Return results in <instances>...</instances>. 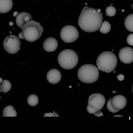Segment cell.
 Returning a JSON list of instances; mask_svg holds the SVG:
<instances>
[{
    "label": "cell",
    "mask_w": 133,
    "mask_h": 133,
    "mask_svg": "<svg viewBox=\"0 0 133 133\" xmlns=\"http://www.w3.org/2000/svg\"><path fill=\"white\" fill-rule=\"evenodd\" d=\"M103 22V15L101 10L84 7L78 18V26L87 33L98 30Z\"/></svg>",
    "instance_id": "1"
},
{
    "label": "cell",
    "mask_w": 133,
    "mask_h": 133,
    "mask_svg": "<svg viewBox=\"0 0 133 133\" xmlns=\"http://www.w3.org/2000/svg\"><path fill=\"white\" fill-rule=\"evenodd\" d=\"M118 64V58L112 52L104 51L101 52L96 60V65L98 70L109 73L114 71Z\"/></svg>",
    "instance_id": "2"
},
{
    "label": "cell",
    "mask_w": 133,
    "mask_h": 133,
    "mask_svg": "<svg viewBox=\"0 0 133 133\" xmlns=\"http://www.w3.org/2000/svg\"><path fill=\"white\" fill-rule=\"evenodd\" d=\"M43 31L44 30L40 23L33 20H30L22 26L21 33L23 38L27 42H34L40 38Z\"/></svg>",
    "instance_id": "3"
},
{
    "label": "cell",
    "mask_w": 133,
    "mask_h": 133,
    "mask_svg": "<svg viewBox=\"0 0 133 133\" xmlns=\"http://www.w3.org/2000/svg\"><path fill=\"white\" fill-rule=\"evenodd\" d=\"M78 79L85 84H92L98 81L99 78V70L93 64H84L78 70Z\"/></svg>",
    "instance_id": "4"
},
{
    "label": "cell",
    "mask_w": 133,
    "mask_h": 133,
    "mask_svg": "<svg viewBox=\"0 0 133 133\" xmlns=\"http://www.w3.org/2000/svg\"><path fill=\"white\" fill-rule=\"evenodd\" d=\"M58 62L61 67L65 70L75 68L78 63V54L70 49L64 50L58 54Z\"/></svg>",
    "instance_id": "5"
},
{
    "label": "cell",
    "mask_w": 133,
    "mask_h": 133,
    "mask_svg": "<svg viewBox=\"0 0 133 133\" xmlns=\"http://www.w3.org/2000/svg\"><path fill=\"white\" fill-rule=\"evenodd\" d=\"M106 103V98L101 93H94L89 97L87 110L90 114H95L103 109Z\"/></svg>",
    "instance_id": "6"
},
{
    "label": "cell",
    "mask_w": 133,
    "mask_h": 133,
    "mask_svg": "<svg viewBox=\"0 0 133 133\" xmlns=\"http://www.w3.org/2000/svg\"><path fill=\"white\" fill-rule=\"evenodd\" d=\"M20 38L15 35H10L5 38L3 42V48L9 54H16L19 52L21 48Z\"/></svg>",
    "instance_id": "7"
},
{
    "label": "cell",
    "mask_w": 133,
    "mask_h": 133,
    "mask_svg": "<svg viewBox=\"0 0 133 133\" xmlns=\"http://www.w3.org/2000/svg\"><path fill=\"white\" fill-rule=\"evenodd\" d=\"M60 37L65 43L74 42L79 38V33L76 27L72 25H66L61 30Z\"/></svg>",
    "instance_id": "8"
},
{
    "label": "cell",
    "mask_w": 133,
    "mask_h": 133,
    "mask_svg": "<svg viewBox=\"0 0 133 133\" xmlns=\"http://www.w3.org/2000/svg\"><path fill=\"white\" fill-rule=\"evenodd\" d=\"M119 59L126 64L133 62V50L132 48L125 47L120 50L118 53Z\"/></svg>",
    "instance_id": "9"
},
{
    "label": "cell",
    "mask_w": 133,
    "mask_h": 133,
    "mask_svg": "<svg viewBox=\"0 0 133 133\" xmlns=\"http://www.w3.org/2000/svg\"><path fill=\"white\" fill-rule=\"evenodd\" d=\"M62 79V73L57 69H51L47 73V80L51 84H56Z\"/></svg>",
    "instance_id": "10"
},
{
    "label": "cell",
    "mask_w": 133,
    "mask_h": 133,
    "mask_svg": "<svg viewBox=\"0 0 133 133\" xmlns=\"http://www.w3.org/2000/svg\"><path fill=\"white\" fill-rule=\"evenodd\" d=\"M111 104L113 106L115 109L121 110L125 108V107L127 104V101L124 95H117L112 98Z\"/></svg>",
    "instance_id": "11"
},
{
    "label": "cell",
    "mask_w": 133,
    "mask_h": 133,
    "mask_svg": "<svg viewBox=\"0 0 133 133\" xmlns=\"http://www.w3.org/2000/svg\"><path fill=\"white\" fill-rule=\"evenodd\" d=\"M58 48V42L55 38L49 37L46 38L43 42V49L48 52L56 50Z\"/></svg>",
    "instance_id": "12"
},
{
    "label": "cell",
    "mask_w": 133,
    "mask_h": 133,
    "mask_svg": "<svg viewBox=\"0 0 133 133\" xmlns=\"http://www.w3.org/2000/svg\"><path fill=\"white\" fill-rule=\"evenodd\" d=\"M32 20V16L27 13V12H22L19 13V14L16 17V23L19 28H22V26L24 25L26 22Z\"/></svg>",
    "instance_id": "13"
},
{
    "label": "cell",
    "mask_w": 133,
    "mask_h": 133,
    "mask_svg": "<svg viewBox=\"0 0 133 133\" xmlns=\"http://www.w3.org/2000/svg\"><path fill=\"white\" fill-rule=\"evenodd\" d=\"M14 6L13 0H0V14H7Z\"/></svg>",
    "instance_id": "14"
},
{
    "label": "cell",
    "mask_w": 133,
    "mask_h": 133,
    "mask_svg": "<svg viewBox=\"0 0 133 133\" xmlns=\"http://www.w3.org/2000/svg\"><path fill=\"white\" fill-rule=\"evenodd\" d=\"M3 117H16L17 112L12 105H8L2 110Z\"/></svg>",
    "instance_id": "15"
},
{
    "label": "cell",
    "mask_w": 133,
    "mask_h": 133,
    "mask_svg": "<svg viewBox=\"0 0 133 133\" xmlns=\"http://www.w3.org/2000/svg\"><path fill=\"white\" fill-rule=\"evenodd\" d=\"M124 25H125V28L126 29L130 31V32H132L133 31V15L130 14L127 16V17L125 19L124 21Z\"/></svg>",
    "instance_id": "16"
},
{
    "label": "cell",
    "mask_w": 133,
    "mask_h": 133,
    "mask_svg": "<svg viewBox=\"0 0 133 133\" xmlns=\"http://www.w3.org/2000/svg\"><path fill=\"white\" fill-rule=\"evenodd\" d=\"M98 30L101 33H104V34H107V33H109V31L111 30V24L107 21L102 22V24L101 25Z\"/></svg>",
    "instance_id": "17"
},
{
    "label": "cell",
    "mask_w": 133,
    "mask_h": 133,
    "mask_svg": "<svg viewBox=\"0 0 133 133\" xmlns=\"http://www.w3.org/2000/svg\"><path fill=\"white\" fill-rule=\"evenodd\" d=\"M0 87H1L2 92L3 93H7L10 90V89L12 87V84H11L10 81L8 80H3L2 83L0 84Z\"/></svg>",
    "instance_id": "18"
},
{
    "label": "cell",
    "mask_w": 133,
    "mask_h": 133,
    "mask_svg": "<svg viewBox=\"0 0 133 133\" xmlns=\"http://www.w3.org/2000/svg\"><path fill=\"white\" fill-rule=\"evenodd\" d=\"M28 104L30 107H36L38 104V97L35 94L29 95L28 98Z\"/></svg>",
    "instance_id": "19"
},
{
    "label": "cell",
    "mask_w": 133,
    "mask_h": 133,
    "mask_svg": "<svg viewBox=\"0 0 133 133\" xmlns=\"http://www.w3.org/2000/svg\"><path fill=\"white\" fill-rule=\"evenodd\" d=\"M105 11H106V15L109 17H112L116 14V9L113 6H108L106 8Z\"/></svg>",
    "instance_id": "20"
},
{
    "label": "cell",
    "mask_w": 133,
    "mask_h": 133,
    "mask_svg": "<svg viewBox=\"0 0 133 133\" xmlns=\"http://www.w3.org/2000/svg\"><path fill=\"white\" fill-rule=\"evenodd\" d=\"M111 100H112V98H110V99L108 101L107 104V109L109 110L110 112H112V113H116V112H118L120 110L115 109L114 107H113V106H112V104H111Z\"/></svg>",
    "instance_id": "21"
},
{
    "label": "cell",
    "mask_w": 133,
    "mask_h": 133,
    "mask_svg": "<svg viewBox=\"0 0 133 133\" xmlns=\"http://www.w3.org/2000/svg\"><path fill=\"white\" fill-rule=\"evenodd\" d=\"M132 41H133V34L132 33H131L130 35H129L128 36H127V43H128L130 46H132L133 45Z\"/></svg>",
    "instance_id": "22"
},
{
    "label": "cell",
    "mask_w": 133,
    "mask_h": 133,
    "mask_svg": "<svg viewBox=\"0 0 133 133\" xmlns=\"http://www.w3.org/2000/svg\"><path fill=\"white\" fill-rule=\"evenodd\" d=\"M95 115L96 116H101V115H103V113L101 112V110L100 111H98V112H96L95 113Z\"/></svg>",
    "instance_id": "23"
},
{
    "label": "cell",
    "mask_w": 133,
    "mask_h": 133,
    "mask_svg": "<svg viewBox=\"0 0 133 133\" xmlns=\"http://www.w3.org/2000/svg\"><path fill=\"white\" fill-rule=\"evenodd\" d=\"M2 81H3V80L0 78V84H2Z\"/></svg>",
    "instance_id": "24"
},
{
    "label": "cell",
    "mask_w": 133,
    "mask_h": 133,
    "mask_svg": "<svg viewBox=\"0 0 133 133\" xmlns=\"http://www.w3.org/2000/svg\"><path fill=\"white\" fill-rule=\"evenodd\" d=\"M2 92V90H1V87H0V92Z\"/></svg>",
    "instance_id": "25"
}]
</instances>
